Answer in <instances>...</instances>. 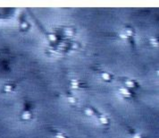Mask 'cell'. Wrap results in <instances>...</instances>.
I'll return each mask as SVG.
<instances>
[{"label": "cell", "instance_id": "3957f363", "mask_svg": "<svg viewBox=\"0 0 159 138\" xmlns=\"http://www.w3.org/2000/svg\"><path fill=\"white\" fill-rule=\"evenodd\" d=\"M126 84H127V86H129V87H133L134 86V83L132 81H128L126 83Z\"/></svg>", "mask_w": 159, "mask_h": 138}, {"label": "cell", "instance_id": "6da1fadb", "mask_svg": "<svg viewBox=\"0 0 159 138\" xmlns=\"http://www.w3.org/2000/svg\"><path fill=\"white\" fill-rule=\"evenodd\" d=\"M102 78L104 79V80H105V81H108V80H110V75L108 74V73H104L103 75H102Z\"/></svg>", "mask_w": 159, "mask_h": 138}, {"label": "cell", "instance_id": "7a4b0ae2", "mask_svg": "<svg viewBox=\"0 0 159 138\" xmlns=\"http://www.w3.org/2000/svg\"><path fill=\"white\" fill-rule=\"evenodd\" d=\"M120 91H121V93H122L123 95H125V96L129 95V91H128L126 88H122V89L120 90Z\"/></svg>", "mask_w": 159, "mask_h": 138}, {"label": "cell", "instance_id": "277c9868", "mask_svg": "<svg viewBox=\"0 0 159 138\" xmlns=\"http://www.w3.org/2000/svg\"><path fill=\"white\" fill-rule=\"evenodd\" d=\"M49 39H50V41H55L56 37H55L54 34H50V35H49Z\"/></svg>", "mask_w": 159, "mask_h": 138}]
</instances>
